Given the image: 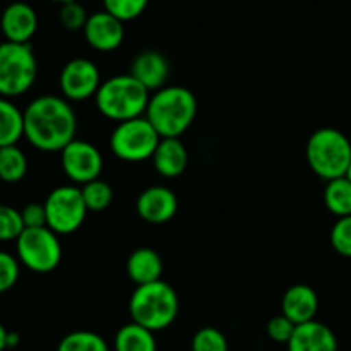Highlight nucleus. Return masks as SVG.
Returning <instances> with one entry per match:
<instances>
[{
  "label": "nucleus",
  "instance_id": "obj_24",
  "mask_svg": "<svg viewBox=\"0 0 351 351\" xmlns=\"http://www.w3.org/2000/svg\"><path fill=\"white\" fill-rule=\"evenodd\" d=\"M57 351H110L108 343L93 331H72L60 339Z\"/></svg>",
  "mask_w": 351,
  "mask_h": 351
},
{
  "label": "nucleus",
  "instance_id": "obj_14",
  "mask_svg": "<svg viewBox=\"0 0 351 351\" xmlns=\"http://www.w3.org/2000/svg\"><path fill=\"white\" fill-rule=\"evenodd\" d=\"M0 29L5 41L29 43L38 29L36 10L26 2H12L0 16Z\"/></svg>",
  "mask_w": 351,
  "mask_h": 351
},
{
  "label": "nucleus",
  "instance_id": "obj_27",
  "mask_svg": "<svg viewBox=\"0 0 351 351\" xmlns=\"http://www.w3.org/2000/svg\"><path fill=\"white\" fill-rule=\"evenodd\" d=\"M149 0H103L106 12L115 16L122 23L134 21L146 10Z\"/></svg>",
  "mask_w": 351,
  "mask_h": 351
},
{
  "label": "nucleus",
  "instance_id": "obj_12",
  "mask_svg": "<svg viewBox=\"0 0 351 351\" xmlns=\"http://www.w3.org/2000/svg\"><path fill=\"white\" fill-rule=\"evenodd\" d=\"M137 215L151 225L171 221L178 211V199L173 191L163 185H153L143 191L136 202Z\"/></svg>",
  "mask_w": 351,
  "mask_h": 351
},
{
  "label": "nucleus",
  "instance_id": "obj_9",
  "mask_svg": "<svg viewBox=\"0 0 351 351\" xmlns=\"http://www.w3.org/2000/svg\"><path fill=\"white\" fill-rule=\"evenodd\" d=\"M43 204L47 211V226L58 237L77 232L89 213L81 187L77 185H60L53 189Z\"/></svg>",
  "mask_w": 351,
  "mask_h": 351
},
{
  "label": "nucleus",
  "instance_id": "obj_26",
  "mask_svg": "<svg viewBox=\"0 0 351 351\" xmlns=\"http://www.w3.org/2000/svg\"><path fill=\"white\" fill-rule=\"evenodd\" d=\"M24 232L21 211L12 206L0 204V242H12Z\"/></svg>",
  "mask_w": 351,
  "mask_h": 351
},
{
  "label": "nucleus",
  "instance_id": "obj_29",
  "mask_svg": "<svg viewBox=\"0 0 351 351\" xmlns=\"http://www.w3.org/2000/svg\"><path fill=\"white\" fill-rule=\"evenodd\" d=\"M88 12H86L84 5L79 3L77 0L71 3H65L60 7L58 12V21L62 26L67 31H81L84 29L86 23H88Z\"/></svg>",
  "mask_w": 351,
  "mask_h": 351
},
{
  "label": "nucleus",
  "instance_id": "obj_8",
  "mask_svg": "<svg viewBox=\"0 0 351 351\" xmlns=\"http://www.w3.org/2000/svg\"><path fill=\"white\" fill-rule=\"evenodd\" d=\"M16 254L19 263L33 273H51L62 261V245L57 233L48 226L24 228L16 240Z\"/></svg>",
  "mask_w": 351,
  "mask_h": 351
},
{
  "label": "nucleus",
  "instance_id": "obj_2",
  "mask_svg": "<svg viewBox=\"0 0 351 351\" xmlns=\"http://www.w3.org/2000/svg\"><path fill=\"white\" fill-rule=\"evenodd\" d=\"M197 115V99L184 86H165L151 95L146 119L161 137H177L192 125Z\"/></svg>",
  "mask_w": 351,
  "mask_h": 351
},
{
  "label": "nucleus",
  "instance_id": "obj_3",
  "mask_svg": "<svg viewBox=\"0 0 351 351\" xmlns=\"http://www.w3.org/2000/svg\"><path fill=\"white\" fill-rule=\"evenodd\" d=\"M149 98V91L136 77L120 74L101 82L95 101L103 117L122 123L146 115Z\"/></svg>",
  "mask_w": 351,
  "mask_h": 351
},
{
  "label": "nucleus",
  "instance_id": "obj_20",
  "mask_svg": "<svg viewBox=\"0 0 351 351\" xmlns=\"http://www.w3.org/2000/svg\"><path fill=\"white\" fill-rule=\"evenodd\" d=\"M113 350L115 351H156V338L154 332L136 322L122 326L117 331L113 339Z\"/></svg>",
  "mask_w": 351,
  "mask_h": 351
},
{
  "label": "nucleus",
  "instance_id": "obj_22",
  "mask_svg": "<svg viewBox=\"0 0 351 351\" xmlns=\"http://www.w3.org/2000/svg\"><path fill=\"white\" fill-rule=\"evenodd\" d=\"M324 204L338 218L351 216V182L346 177L326 182Z\"/></svg>",
  "mask_w": 351,
  "mask_h": 351
},
{
  "label": "nucleus",
  "instance_id": "obj_35",
  "mask_svg": "<svg viewBox=\"0 0 351 351\" xmlns=\"http://www.w3.org/2000/svg\"><path fill=\"white\" fill-rule=\"evenodd\" d=\"M21 338L17 332H9V336H7V348H16L17 345H19Z\"/></svg>",
  "mask_w": 351,
  "mask_h": 351
},
{
  "label": "nucleus",
  "instance_id": "obj_1",
  "mask_svg": "<svg viewBox=\"0 0 351 351\" xmlns=\"http://www.w3.org/2000/svg\"><path fill=\"white\" fill-rule=\"evenodd\" d=\"M75 132L77 117L64 96H38L24 110V137L43 153H60Z\"/></svg>",
  "mask_w": 351,
  "mask_h": 351
},
{
  "label": "nucleus",
  "instance_id": "obj_38",
  "mask_svg": "<svg viewBox=\"0 0 351 351\" xmlns=\"http://www.w3.org/2000/svg\"><path fill=\"white\" fill-rule=\"evenodd\" d=\"M350 141H351V137H350Z\"/></svg>",
  "mask_w": 351,
  "mask_h": 351
},
{
  "label": "nucleus",
  "instance_id": "obj_31",
  "mask_svg": "<svg viewBox=\"0 0 351 351\" xmlns=\"http://www.w3.org/2000/svg\"><path fill=\"white\" fill-rule=\"evenodd\" d=\"M19 259L12 254L0 250V293L12 290L19 280Z\"/></svg>",
  "mask_w": 351,
  "mask_h": 351
},
{
  "label": "nucleus",
  "instance_id": "obj_23",
  "mask_svg": "<svg viewBox=\"0 0 351 351\" xmlns=\"http://www.w3.org/2000/svg\"><path fill=\"white\" fill-rule=\"evenodd\" d=\"M27 158L17 146L0 147V180L5 184H17L26 177Z\"/></svg>",
  "mask_w": 351,
  "mask_h": 351
},
{
  "label": "nucleus",
  "instance_id": "obj_4",
  "mask_svg": "<svg viewBox=\"0 0 351 351\" xmlns=\"http://www.w3.org/2000/svg\"><path fill=\"white\" fill-rule=\"evenodd\" d=\"M180 308V300L171 285L160 280L136 287L129 300V314L132 322L158 332L170 328Z\"/></svg>",
  "mask_w": 351,
  "mask_h": 351
},
{
  "label": "nucleus",
  "instance_id": "obj_10",
  "mask_svg": "<svg viewBox=\"0 0 351 351\" xmlns=\"http://www.w3.org/2000/svg\"><path fill=\"white\" fill-rule=\"evenodd\" d=\"M62 170L75 185L98 180L103 171V156L95 144L74 139L60 151Z\"/></svg>",
  "mask_w": 351,
  "mask_h": 351
},
{
  "label": "nucleus",
  "instance_id": "obj_5",
  "mask_svg": "<svg viewBox=\"0 0 351 351\" xmlns=\"http://www.w3.org/2000/svg\"><path fill=\"white\" fill-rule=\"evenodd\" d=\"M305 158L311 170L322 180L345 177L351 163L350 137L338 129L322 127L308 137Z\"/></svg>",
  "mask_w": 351,
  "mask_h": 351
},
{
  "label": "nucleus",
  "instance_id": "obj_30",
  "mask_svg": "<svg viewBox=\"0 0 351 351\" xmlns=\"http://www.w3.org/2000/svg\"><path fill=\"white\" fill-rule=\"evenodd\" d=\"M331 245L339 256L351 259V216L338 218L331 230Z\"/></svg>",
  "mask_w": 351,
  "mask_h": 351
},
{
  "label": "nucleus",
  "instance_id": "obj_32",
  "mask_svg": "<svg viewBox=\"0 0 351 351\" xmlns=\"http://www.w3.org/2000/svg\"><path fill=\"white\" fill-rule=\"evenodd\" d=\"M295 329H297V324H293L283 314L269 319V322L266 326V332L269 336V339H273L274 343H280V345H288V341L293 336Z\"/></svg>",
  "mask_w": 351,
  "mask_h": 351
},
{
  "label": "nucleus",
  "instance_id": "obj_15",
  "mask_svg": "<svg viewBox=\"0 0 351 351\" xmlns=\"http://www.w3.org/2000/svg\"><path fill=\"white\" fill-rule=\"evenodd\" d=\"M132 77H136L147 91H158L165 88L168 74H170V65L167 57L156 50H144L137 55L130 64Z\"/></svg>",
  "mask_w": 351,
  "mask_h": 351
},
{
  "label": "nucleus",
  "instance_id": "obj_25",
  "mask_svg": "<svg viewBox=\"0 0 351 351\" xmlns=\"http://www.w3.org/2000/svg\"><path fill=\"white\" fill-rule=\"evenodd\" d=\"M81 192L82 197H84L86 208L91 213L105 211V209L110 208V204H112L113 201L112 187H110V184H106L105 180H101V178L82 185Z\"/></svg>",
  "mask_w": 351,
  "mask_h": 351
},
{
  "label": "nucleus",
  "instance_id": "obj_7",
  "mask_svg": "<svg viewBox=\"0 0 351 351\" xmlns=\"http://www.w3.org/2000/svg\"><path fill=\"white\" fill-rule=\"evenodd\" d=\"M161 136L146 117L119 123L110 136V149L119 160L139 163L153 158Z\"/></svg>",
  "mask_w": 351,
  "mask_h": 351
},
{
  "label": "nucleus",
  "instance_id": "obj_17",
  "mask_svg": "<svg viewBox=\"0 0 351 351\" xmlns=\"http://www.w3.org/2000/svg\"><path fill=\"white\" fill-rule=\"evenodd\" d=\"M287 348L288 351H338V339L324 322L311 321L297 326Z\"/></svg>",
  "mask_w": 351,
  "mask_h": 351
},
{
  "label": "nucleus",
  "instance_id": "obj_34",
  "mask_svg": "<svg viewBox=\"0 0 351 351\" xmlns=\"http://www.w3.org/2000/svg\"><path fill=\"white\" fill-rule=\"evenodd\" d=\"M7 336H9V331L3 328V324L0 322V351L7 350Z\"/></svg>",
  "mask_w": 351,
  "mask_h": 351
},
{
  "label": "nucleus",
  "instance_id": "obj_33",
  "mask_svg": "<svg viewBox=\"0 0 351 351\" xmlns=\"http://www.w3.org/2000/svg\"><path fill=\"white\" fill-rule=\"evenodd\" d=\"M21 216H23L24 228H43L47 226V211H45V204L40 202H29L21 209Z\"/></svg>",
  "mask_w": 351,
  "mask_h": 351
},
{
  "label": "nucleus",
  "instance_id": "obj_6",
  "mask_svg": "<svg viewBox=\"0 0 351 351\" xmlns=\"http://www.w3.org/2000/svg\"><path fill=\"white\" fill-rule=\"evenodd\" d=\"M38 62L29 43H0V96L16 98L33 88Z\"/></svg>",
  "mask_w": 351,
  "mask_h": 351
},
{
  "label": "nucleus",
  "instance_id": "obj_16",
  "mask_svg": "<svg viewBox=\"0 0 351 351\" xmlns=\"http://www.w3.org/2000/svg\"><path fill=\"white\" fill-rule=\"evenodd\" d=\"M319 311V297L308 285H293L288 288L281 300V314L293 324L300 326L315 321Z\"/></svg>",
  "mask_w": 351,
  "mask_h": 351
},
{
  "label": "nucleus",
  "instance_id": "obj_11",
  "mask_svg": "<svg viewBox=\"0 0 351 351\" xmlns=\"http://www.w3.org/2000/svg\"><path fill=\"white\" fill-rule=\"evenodd\" d=\"M98 65L89 58H72L60 71L58 86L67 101H86L95 98L101 86Z\"/></svg>",
  "mask_w": 351,
  "mask_h": 351
},
{
  "label": "nucleus",
  "instance_id": "obj_19",
  "mask_svg": "<svg viewBox=\"0 0 351 351\" xmlns=\"http://www.w3.org/2000/svg\"><path fill=\"white\" fill-rule=\"evenodd\" d=\"M127 274L137 287L160 281L163 274V261L156 250L141 247L134 250L127 259Z\"/></svg>",
  "mask_w": 351,
  "mask_h": 351
},
{
  "label": "nucleus",
  "instance_id": "obj_28",
  "mask_svg": "<svg viewBox=\"0 0 351 351\" xmlns=\"http://www.w3.org/2000/svg\"><path fill=\"white\" fill-rule=\"evenodd\" d=\"M192 351H228V341L219 329L202 328L192 338Z\"/></svg>",
  "mask_w": 351,
  "mask_h": 351
},
{
  "label": "nucleus",
  "instance_id": "obj_36",
  "mask_svg": "<svg viewBox=\"0 0 351 351\" xmlns=\"http://www.w3.org/2000/svg\"><path fill=\"white\" fill-rule=\"evenodd\" d=\"M51 2H55V3H60V5H65V3L75 2V0H51Z\"/></svg>",
  "mask_w": 351,
  "mask_h": 351
},
{
  "label": "nucleus",
  "instance_id": "obj_21",
  "mask_svg": "<svg viewBox=\"0 0 351 351\" xmlns=\"http://www.w3.org/2000/svg\"><path fill=\"white\" fill-rule=\"evenodd\" d=\"M24 137V112L0 96V147L17 146Z\"/></svg>",
  "mask_w": 351,
  "mask_h": 351
},
{
  "label": "nucleus",
  "instance_id": "obj_37",
  "mask_svg": "<svg viewBox=\"0 0 351 351\" xmlns=\"http://www.w3.org/2000/svg\"><path fill=\"white\" fill-rule=\"evenodd\" d=\"M346 178H348V180L351 182V163H350V168H348V171H346V175H345Z\"/></svg>",
  "mask_w": 351,
  "mask_h": 351
},
{
  "label": "nucleus",
  "instance_id": "obj_13",
  "mask_svg": "<svg viewBox=\"0 0 351 351\" xmlns=\"http://www.w3.org/2000/svg\"><path fill=\"white\" fill-rule=\"evenodd\" d=\"M82 33L91 48L98 51H113L122 45L125 27L122 21L117 19L115 16L106 10H99L88 17Z\"/></svg>",
  "mask_w": 351,
  "mask_h": 351
},
{
  "label": "nucleus",
  "instance_id": "obj_18",
  "mask_svg": "<svg viewBox=\"0 0 351 351\" xmlns=\"http://www.w3.org/2000/svg\"><path fill=\"white\" fill-rule=\"evenodd\" d=\"M151 160L161 177L177 178L187 170L189 151L177 137H161Z\"/></svg>",
  "mask_w": 351,
  "mask_h": 351
}]
</instances>
